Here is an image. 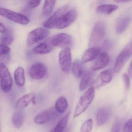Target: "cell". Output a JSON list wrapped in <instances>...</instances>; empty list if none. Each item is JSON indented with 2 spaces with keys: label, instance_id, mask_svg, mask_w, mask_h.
Listing matches in <instances>:
<instances>
[{
  "label": "cell",
  "instance_id": "1",
  "mask_svg": "<svg viewBox=\"0 0 132 132\" xmlns=\"http://www.w3.org/2000/svg\"><path fill=\"white\" fill-rule=\"evenodd\" d=\"M77 16L78 12L76 9L69 10L68 6H63L46 21L44 26L48 29H64L74 23Z\"/></svg>",
  "mask_w": 132,
  "mask_h": 132
},
{
  "label": "cell",
  "instance_id": "2",
  "mask_svg": "<svg viewBox=\"0 0 132 132\" xmlns=\"http://www.w3.org/2000/svg\"><path fill=\"white\" fill-rule=\"evenodd\" d=\"M95 89L91 86L80 97L74 111V118H76L83 113L89 106L95 96Z\"/></svg>",
  "mask_w": 132,
  "mask_h": 132
},
{
  "label": "cell",
  "instance_id": "3",
  "mask_svg": "<svg viewBox=\"0 0 132 132\" xmlns=\"http://www.w3.org/2000/svg\"><path fill=\"white\" fill-rule=\"evenodd\" d=\"M106 31L105 25L103 22L98 21L96 23L90 35L89 46L96 47L100 44L105 36Z\"/></svg>",
  "mask_w": 132,
  "mask_h": 132
},
{
  "label": "cell",
  "instance_id": "4",
  "mask_svg": "<svg viewBox=\"0 0 132 132\" xmlns=\"http://www.w3.org/2000/svg\"><path fill=\"white\" fill-rule=\"evenodd\" d=\"M49 43L54 47L71 48L73 43L72 37L68 34L60 33L54 35L49 40Z\"/></svg>",
  "mask_w": 132,
  "mask_h": 132
},
{
  "label": "cell",
  "instance_id": "5",
  "mask_svg": "<svg viewBox=\"0 0 132 132\" xmlns=\"http://www.w3.org/2000/svg\"><path fill=\"white\" fill-rule=\"evenodd\" d=\"M132 56V40L125 46L117 57L114 65V72L116 73L120 72Z\"/></svg>",
  "mask_w": 132,
  "mask_h": 132
},
{
  "label": "cell",
  "instance_id": "6",
  "mask_svg": "<svg viewBox=\"0 0 132 132\" xmlns=\"http://www.w3.org/2000/svg\"><path fill=\"white\" fill-rule=\"evenodd\" d=\"M0 14L8 20L22 25L28 24L30 21V18L25 15L4 7L0 8Z\"/></svg>",
  "mask_w": 132,
  "mask_h": 132
},
{
  "label": "cell",
  "instance_id": "7",
  "mask_svg": "<svg viewBox=\"0 0 132 132\" xmlns=\"http://www.w3.org/2000/svg\"><path fill=\"white\" fill-rule=\"evenodd\" d=\"M1 87L4 92H10L12 88L13 80L8 68L3 63H0Z\"/></svg>",
  "mask_w": 132,
  "mask_h": 132
},
{
  "label": "cell",
  "instance_id": "8",
  "mask_svg": "<svg viewBox=\"0 0 132 132\" xmlns=\"http://www.w3.org/2000/svg\"><path fill=\"white\" fill-rule=\"evenodd\" d=\"M49 32L46 28H38L31 31L28 35L27 42L29 46L33 45L46 38Z\"/></svg>",
  "mask_w": 132,
  "mask_h": 132
},
{
  "label": "cell",
  "instance_id": "9",
  "mask_svg": "<svg viewBox=\"0 0 132 132\" xmlns=\"http://www.w3.org/2000/svg\"><path fill=\"white\" fill-rule=\"evenodd\" d=\"M47 72V68L41 62H37L32 65L29 69V76L32 78L40 79L44 78Z\"/></svg>",
  "mask_w": 132,
  "mask_h": 132
},
{
  "label": "cell",
  "instance_id": "10",
  "mask_svg": "<svg viewBox=\"0 0 132 132\" xmlns=\"http://www.w3.org/2000/svg\"><path fill=\"white\" fill-rule=\"evenodd\" d=\"M72 56L71 48L63 49L59 54V63L61 69L64 72H68L71 66Z\"/></svg>",
  "mask_w": 132,
  "mask_h": 132
},
{
  "label": "cell",
  "instance_id": "11",
  "mask_svg": "<svg viewBox=\"0 0 132 132\" xmlns=\"http://www.w3.org/2000/svg\"><path fill=\"white\" fill-rule=\"evenodd\" d=\"M54 107H52L43 110L35 117L34 121L35 123L42 125L48 122L51 120L56 113Z\"/></svg>",
  "mask_w": 132,
  "mask_h": 132
},
{
  "label": "cell",
  "instance_id": "12",
  "mask_svg": "<svg viewBox=\"0 0 132 132\" xmlns=\"http://www.w3.org/2000/svg\"><path fill=\"white\" fill-rule=\"evenodd\" d=\"M36 94L34 93H28L18 99L16 103V106L18 109H21L27 107L30 103H34Z\"/></svg>",
  "mask_w": 132,
  "mask_h": 132
},
{
  "label": "cell",
  "instance_id": "13",
  "mask_svg": "<svg viewBox=\"0 0 132 132\" xmlns=\"http://www.w3.org/2000/svg\"><path fill=\"white\" fill-rule=\"evenodd\" d=\"M111 110L109 107L100 108L97 111L96 115V122L98 126H102L108 121L110 116Z\"/></svg>",
  "mask_w": 132,
  "mask_h": 132
},
{
  "label": "cell",
  "instance_id": "14",
  "mask_svg": "<svg viewBox=\"0 0 132 132\" xmlns=\"http://www.w3.org/2000/svg\"><path fill=\"white\" fill-rule=\"evenodd\" d=\"M109 56L106 52H102L98 56L92 67V70L96 71L105 68L109 64Z\"/></svg>",
  "mask_w": 132,
  "mask_h": 132
},
{
  "label": "cell",
  "instance_id": "15",
  "mask_svg": "<svg viewBox=\"0 0 132 132\" xmlns=\"http://www.w3.org/2000/svg\"><path fill=\"white\" fill-rule=\"evenodd\" d=\"M100 49L98 47H91L85 51L82 58V63H86L95 59L99 56Z\"/></svg>",
  "mask_w": 132,
  "mask_h": 132
},
{
  "label": "cell",
  "instance_id": "16",
  "mask_svg": "<svg viewBox=\"0 0 132 132\" xmlns=\"http://www.w3.org/2000/svg\"><path fill=\"white\" fill-rule=\"evenodd\" d=\"M132 17L130 14L123 16L117 22L116 25V31L118 34H121L124 32L128 27Z\"/></svg>",
  "mask_w": 132,
  "mask_h": 132
},
{
  "label": "cell",
  "instance_id": "17",
  "mask_svg": "<svg viewBox=\"0 0 132 132\" xmlns=\"http://www.w3.org/2000/svg\"><path fill=\"white\" fill-rule=\"evenodd\" d=\"M24 113L21 109H18L14 112L12 117V122L16 129H20L24 121Z\"/></svg>",
  "mask_w": 132,
  "mask_h": 132
},
{
  "label": "cell",
  "instance_id": "18",
  "mask_svg": "<svg viewBox=\"0 0 132 132\" xmlns=\"http://www.w3.org/2000/svg\"><path fill=\"white\" fill-rule=\"evenodd\" d=\"M53 50V46L50 44L41 43L37 45L33 50L35 54H45L50 53Z\"/></svg>",
  "mask_w": 132,
  "mask_h": 132
},
{
  "label": "cell",
  "instance_id": "19",
  "mask_svg": "<svg viewBox=\"0 0 132 132\" xmlns=\"http://www.w3.org/2000/svg\"><path fill=\"white\" fill-rule=\"evenodd\" d=\"M14 78L17 85L22 87L24 85L25 82V76L23 68H18L14 72Z\"/></svg>",
  "mask_w": 132,
  "mask_h": 132
},
{
  "label": "cell",
  "instance_id": "20",
  "mask_svg": "<svg viewBox=\"0 0 132 132\" xmlns=\"http://www.w3.org/2000/svg\"><path fill=\"white\" fill-rule=\"evenodd\" d=\"M70 112L67 113L57 123L51 132H64L67 126L70 116Z\"/></svg>",
  "mask_w": 132,
  "mask_h": 132
},
{
  "label": "cell",
  "instance_id": "21",
  "mask_svg": "<svg viewBox=\"0 0 132 132\" xmlns=\"http://www.w3.org/2000/svg\"><path fill=\"white\" fill-rule=\"evenodd\" d=\"M68 106V104L66 98L63 96H61L57 99L54 107L57 112L63 113L67 109Z\"/></svg>",
  "mask_w": 132,
  "mask_h": 132
},
{
  "label": "cell",
  "instance_id": "22",
  "mask_svg": "<svg viewBox=\"0 0 132 132\" xmlns=\"http://www.w3.org/2000/svg\"><path fill=\"white\" fill-rule=\"evenodd\" d=\"M82 62L76 60L73 62L72 65V71L73 75L76 78H81L83 74V67Z\"/></svg>",
  "mask_w": 132,
  "mask_h": 132
},
{
  "label": "cell",
  "instance_id": "23",
  "mask_svg": "<svg viewBox=\"0 0 132 132\" xmlns=\"http://www.w3.org/2000/svg\"><path fill=\"white\" fill-rule=\"evenodd\" d=\"M93 76V74L91 71L86 72L83 75L79 84V88L81 91L85 90L90 84Z\"/></svg>",
  "mask_w": 132,
  "mask_h": 132
},
{
  "label": "cell",
  "instance_id": "24",
  "mask_svg": "<svg viewBox=\"0 0 132 132\" xmlns=\"http://www.w3.org/2000/svg\"><path fill=\"white\" fill-rule=\"evenodd\" d=\"M118 6L113 4H103L100 5L96 8L98 13L105 14H109L118 9Z\"/></svg>",
  "mask_w": 132,
  "mask_h": 132
},
{
  "label": "cell",
  "instance_id": "25",
  "mask_svg": "<svg viewBox=\"0 0 132 132\" xmlns=\"http://www.w3.org/2000/svg\"><path fill=\"white\" fill-rule=\"evenodd\" d=\"M14 40V36L11 30L7 29L5 33L1 35V45H10L12 44Z\"/></svg>",
  "mask_w": 132,
  "mask_h": 132
},
{
  "label": "cell",
  "instance_id": "26",
  "mask_svg": "<svg viewBox=\"0 0 132 132\" xmlns=\"http://www.w3.org/2000/svg\"><path fill=\"white\" fill-rule=\"evenodd\" d=\"M56 1H45L43 7V14L47 16L51 14L54 9Z\"/></svg>",
  "mask_w": 132,
  "mask_h": 132
},
{
  "label": "cell",
  "instance_id": "27",
  "mask_svg": "<svg viewBox=\"0 0 132 132\" xmlns=\"http://www.w3.org/2000/svg\"><path fill=\"white\" fill-rule=\"evenodd\" d=\"M99 78L102 83H109L112 79V71L111 69H108L102 72L100 75Z\"/></svg>",
  "mask_w": 132,
  "mask_h": 132
},
{
  "label": "cell",
  "instance_id": "28",
  "mask_svg": "<svg viewBox=\"0 0 132 132\" xmlns=\"http://www.w3.org/2000/svg\"><path fill=\"white\" fill-rule=\"evenodd\" d=\"M93 121L91 119L86 120L81 126L80 132H90L92 129Z\"/></svg>",
  "mask_w": 132,
  "mask_h": 132
},
{
  "label": "cell",
  "instance_id": "29",
  "mask_svg": "<svg viewBox=\"0 0 132 132\" xmlns=\"http://www.w3.org/2000/svg\"><path fill=\"white\" fill-rule=\"evenodd\" d=\"M10 51V48L6 45H1L0 47V55L1 57H5L9 55Z\"/></svg>",
  "mask_w": 132,
  "mask_h": 132
},
{
  "label": "cell",
  "instance_id": "30",
  "mask_svg": "<svg viewBox=\"0 0 132 132\" xmlns=\"http://www.w3.org/2000/svg\"><path fill=\"white\" fill-rule=\"evenodd\" d=\"M41 1L39 0L30 1L28 3V7L30 9L36 8L39 6Z\"/></svg>",
  "mask_w": 132,
  "mask_h": 132
},
{
  "label": "cell",
  "instance_id": "31",
  "mask_svg": "<svg viewBox=\"0 0 132 132\" xmlns=\"http://www.w3.org/2000/svg\"><path fill=\"white\" fill-rule=\"evenodd\" d=\"M123 132H132V118L125 123Z\"/></svg>",
  "mask_w": 132,
  "mask_h": 132
},
{
  "label": "cell",
  "instance_id": "32",
  "mask_svg": "<svg viewBox=\"0 0 132 132\" xmlns=\"http://www.w3.org/2000/svg\"><path fill=\"white\" fill-rule=\"evenodd\" d=\"M121 122L119 121H117L112 126L111 132H120L121 129Z\"/></svg>",
  "mask_w": 132,
  "mask_h": 132
},
{
  "label": "cell",
  "instance_id": "33",
  "mask_svg": "<svg viewBox=\"0 0 132 132\" xmlns=\"http://www.w3.org/2000/svg\"><path fill=\"white\" fill-rule=\"evenodd\" d=\"M123 79L125 88L126 89H129L130 86V82L129 78L127 74L124 73L123 75Z\"/></svg>",
  "mask_w": 132,
  "mask_h": 132
},
{
  "label": "cell",
  "instance_id": "34",
  "mask_svg": "<svg viewBox=\"0 0 132 132\" xmlns=\"http://www.w3.org/2000/svg\"><path fill=\"white\" fill-rule=\"evenodd\" d=\"M7 30L5 26L1 22L0 23V31L1 34H3L5 33Z\"/></svg>",
  "mask_w": 132,
  "mask_h": 132
},
{
  "label": "cell",
  "instance_id": "35",
  "mask_svg": "<svg viewBox=\"0 0 132 132\" xmlns=\"http://www.w3.org/2000/svg\"><path fill=\"white\" fill-rule=\"evenodd\" d=\"M128 72L130 77L132 78V60L130 62L129 66L128 68Z\"/></svg>",
  "mask_w": 132,
  "mask_h": 132
},
{
  "label": "cell",
  "instance_id": "36",
  "mask_svg": "<svg viewBox=\"0 0 132 132\" xmlns=\"http://www.w3.org/2000/svg\"><path fill=\"white\" fill-rule=\"evenodd\" d=\"M131 1H129V0H117L115 2L117 3H128V2H130Z\"/></svg>",
  "mask_w": 132,
  "mask_h": 132
}]
</instances>
